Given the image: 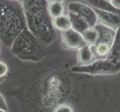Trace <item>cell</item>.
I'll list each match as a JSON object with an SVG mask.
<instances>
[{"instance_id":"1","label":"cell","mask_w":120,"mask_h":112,"mask_svg":"<svg viewBox=\"0 0 120 112\" xmlns=\"http://www.w3.org/2000/svg\"><path fill=\"white\" fill-rule=\"evenodd\" d=\"M72 72L90 76H113L120 73V28L108 55L103 59H97L88 66H74Z\"/></svg>"},{"instance_id":"2","label":"cell","mask_w":120,"mask_h":112,"mask_svg":"<svg viewBox=\"0 0 120 112\" xmlns=\"http://www.w3.org/2000/svg\"><path fill=\"white\" fill-rule=\"evenodd\" d=\"M67 12H72L81 16L89 23L91 28L96 27L98 23V15L96 11L86 2H70L67 5Z\"/></svg>"},{"instance_id":"3","label":"cell","mask_w":120,"mask_h":112,"mask_svg":"<svg viewBox=\"0 0 120 112\" xmlns=\"http://www.w3.org/2000/svg\"><path fill=\"white\" fill-rule=\"evenodd\" d=\"M62 46L69 50H78L86 46L85 40L82 34L74 28L61 32Z\"/></svg>"},{"instance_id":"4","label":"cell","mask_w":120,"mask_h":112,"mask_svg":"<svg viewBox=\"0 0 120 112\" xmlns=\"http://www.w3.org/2000/svg\"><path fill=\"white\" fill-rule=\"evenodd\" d=\"M95 9V8H94ZM98 15V23L114 30L120 28V15L110 11L95 9Z\"/></svg>"},{"instance_id":"5","label":"cell","mask_w":120,"mask_h":112,"mask_svg":"<svg viewBox=\"0 0 120 112\" xmlns=\"http://www.w3.org/2000/svg\"><path fill=\"white\" fill-rule=\"evenodd\" d=\"M97 60L90 46L86 45L77 51L78 66H88Z\"/></svg>"},{"instance_id":"6","label":"cell","mask_w":120,"mask_h":112,"mask_svg":"<svg viewBox=\"0 0 120 112\" xmlns=\"http://www.w3.org/2000/svg\"><path fill=\"white\" fill-rule=\"evenodd\" d=\"M96 28H97L99 34L97 43H106L110 44V46H113L116 39V36L117 31L99 23H98Z\"/></svg>"},{"instance_id":"7","label":"cell","mask_w":120,"mask_h":112,"mask_svg":"<svg viewBox=\"0 0 120 112\" xmlns=\"http://www.w3.org/2000/svg\"><path fill=\"white\" fill-rule=\"evenodd\" d=\"M67 14L69 16L70 20H71L72 28H74L77 31L82 34L84 31L91 28L89 23L81 16L72 13V12H67Z\"/></svg>"},{"instance_id":"8","label":"cell","mask_w":120,"mask_h":112,"mask_svg":"<svg viewBox=\"0 0 120 112\" xmlns=\"http://www.w3.org/2000/svg\"><path fill=\"white\" fill-rule=\"evenodd\" d=\"M52 23L55 29L60 32H64L72 28L71 20H70V18L67 14L52 19Z\"/></svg>"},{"instance_id":"9","label":"cell","mask_w":120,"mask_h":112,"mask_svg":"<svg viewBox=\"0 0 120 112\" xmlns=\"http://www.w3.org/2000/svg\"><path fill=\"white\" fill-rule=\"evenodd\" d=\"M66 10H67V6L65 5L64 2L55 1L49 2L48 4V11L52 19L67 14Z\"/></svg>"},{"instance_id":"10","label":"cell","mask_w":120,"mask_h":112,"mask_svg":"<svg viewBox=\"0 0 120 112\" xmlns=\"http://www.w3.org/2000/svg\"><path fill=\"white\" fill-rule=\"evenodd\" d=\"M84 2L87 3L88 5H90L91 7L95 8V9L113 12V13L120 15V11L116 10L110 4V2L107 1V0H87V1Z\"/></svg>"},{"instance_id":"11","label":"cell","mask_w":120,"mask_h":112,"mask_svg":"<svg viewBox=\"0 0 120 112\" xmlns=\"http://www.w3.org/2000/svg\"><path fill=\"white\" fill-rule=\"evenodd\" d=\"M82 35L84 37L86 44L89 46H93L94 45H96L99 37L98 31L96 27L86 29L82 33Z\"/></svg>"},{"instance_id":"12","label":"cell","mask_w":120,"mask_h":112,"mask_svg":"<svg viewBox=\"0 0 120 112\" xmlns=\"http://www.w3.org/2000/svg\"><path fill=\"white\" fill-rule=\"evenodd\" d=\"M53 112H74V108L67 103H61L55 108Z\"/></svg>"},{"instance_id":"13","label":"cell","mask_w":120,"mask_h":112,"mask_svg":"<svg viewBox=\"0 0 120 112\" xmlns=\"http://www.w3.org/2000/svg\"><path fill=\"white\" fill-rule=\"evenodd\" d=\"M8 73V67L4 62L0 61V78L5 77Z\"/></svg>"},{"instance_id":"14","label":"cell","mask_w":120,"mask_h":112,"mask_svg":"<svg viewBox=\"0 0 120 112\" xmlns=\"http://www.w3.org/2000/svg\"><path fill=\"white\" fill-rule=\"evenodd\" d=\"M110 2L116 10L120 11V0H111Z\"/></svg>"},{"instance_id":"15","label":"cell","mask_w":120,"mask_h":112,"mask_svg":"<svg viewBox=\"0 0 120 112\" xmlns=\"http://www.w3.org/2000/svg\"><path fill=\"white\" fill-rule=\"evenodd\" d=\"M55 1H62V2H64V0H47L48 2H55Z\"/></svg>"},{"instance_id":"16","label":"cell","mask_w":120,"mask_h":112,"mask_svg":"<svg viewBox=\"0 0 120 112\" xmlns=\"http://www.w3.org/2000/svg\"><path fill=\"white\" fill-rule=\"evenodd\" d=\"M0 112H6V111H3L2 109H0Z\"/></svg>"},{"instance_id":"17","label":"cell","mask_w":120,"mask_h":112,"mask_svg":"<svg viewBox=\"0 0 120 112\" xmlns=\"http://www.w3.org/2000/svg\"><path fill=\"white\" fill-rule=\"evenodd\" d=\"M107 1H108V2H110V1H111V0H107Z\"/></svg>"},{"instance_id":"18","label":"cell","mask_w":120,"mask_h":112,"mask_svg":"<svg viewBox=\"0 0 120 112\" xmlns=\"http://www.w3.org/2000/svg\"><path fill=\"white\" fill-rule=\"evenodd\" d=\"M86 1H87V0H84V2H86Z\"/></svg>"}]
</instances>
